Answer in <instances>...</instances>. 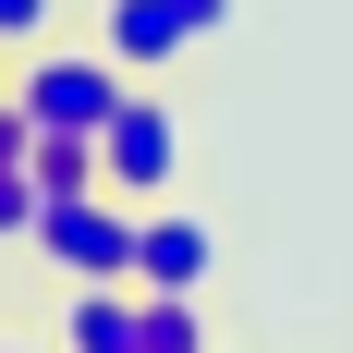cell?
<instances>
[{
    "label": "cell",
    "instance_id": "1",
    "mask_svg": "<svg viewBox=\"0 0 353 353\" xmlns=\"http://www.w3.org/2000/svg\"><path fill=\"white\" fill-rule=\"evenodd\" d=\"M12 98H25L37 134H98L134 85H122V61H110V49H25V61H12Z\"/></svg>",
    "mask_w": 353,
    "mask_h": 353
},
{
    "label": "cell",
    "instance_id": "2",
    "mask_svg": "<svg viewBox=\"0 0 353 353\" xmlns=\"http://www.w3.org/2000/svg\"><path fill=\"white\" fill-rule=\"evenodd\" d=\"M37 244H49V268H73V281H134V219H122L110 183L49 195V208H37Z\"/></svg>",
    "mask_w": 353,
    "mask_h": 353
},
{
    "label": "cell",
    "instance_id": "3",
    "mask_svg": "<svg viewBox=\"0 0 353 353\" xmlns=\"http://www.w3.org/2000/svg\"><path fill=\"white\" fill-rule=\"evenodd\" d=\"M171 171H183V122L159 98H122L98 122V183L110 195H171Z\"/></svg>",
    "mask_w": 353,
    "mask_h": 353
},
{
    "label": "cell",
    "instance_id": "4",
    "mask_svg": "<svg viewBox=\"0 0 353 353\" xmlns=\"http://www.w3.org/2000/svg\"><path fill=\"white\" fill-rule=\"evenodd\" d=\"M219 268V232L195 208H159V219H134V292H195Z\"/></svg>",
    "mask_w": 353,
    "mask_h": 353
},
{
    "label": "cell",
    "instance_id": "5",
    "mask_svg": "<svg viewBox=\"0 0 353 353\" xmlns=\"http://www.w3.org/2000/svg\"><path fill=\"white\" fill-rule=\"evenodd\" d=\"M98 49H110L122 73H159V61H183V12H171V0H110Z\"/></svg>",
    "mask_w": 353,
    "mask_h": 353
},
{
    "label": "cell",
    "instance_id": "6",
    "mask_svg": "<svg viewBox=\"0 0 353 353\" xmlns=\"http://www.w3.org/2000/svg\"><path fill=\"white\" fill-rule=\"evenodd\" d=\"M61 341H73V353H134V281H73Z\"/></svg>",
    "mask_w": 353,
    "mask_h": 353
},
{
    "label": "cell",
    "instance_id": "7",
    "mask_svg": "<svg viewBox=\"0 0 353 353\" xmlns=\"http://www.w3.org/2000/svg\"><path fill=\"white\" fill-rule=\"evenodd\" d=\"M25 183H37V208H49V195H85V183H98V134H37Z\"/></svg>",
    "mask_w": 353,
    "mask_h": 353
},
{
    "label": "cell",
    "instance_id": "8",
    "mask_svg": "<svg viewBox=\"0 0 353 353\" xmlns=\"http://www.w3.org/2000/svg\"><path fill=\"white\" fill-rule=\"evenodd\" d=\"M208 317H195V292H134V353H195Z\"/></svg>",
    "mask_w": 353,
    "mask_h": 353
},
{
    "label": "cell",
    "instance_id": "9",
    "mask_svg": "<svg viewBox=\"0 0 353 353\" xmlns=\"http://www.w3.org/2000/svg\"><path fill=\"white\" fill-rule=\"evenodd\" d=\"M49 12H61V0H0V49H37V37H49Z\"/></svg>",
    "mask_w": 353,
    "mask_h": 353
},
{
    "label": "cell",
    "instance_id": "10",
    "mask_svg": "<svg viewBox=\"0 0 353 353\" xmlns=\"http://www.w3.org/2000/svg\"><path fill=\"white\" fill-rule=\"evenodd\" d=\"M0 232H37V183H25V159H0Z\"/></svg>",
    "mask_w": 353,
    "mask_h": 353
},
{
    "label": "cell",
    "instance_id": "11",
    "mask_svg": "<svg viewBox=\"0 0 353 353\" xmlns=\"http://www.w3.org/2000/svg\"><path fill=\"white\" fill-rule=\"evenodd\" d=\"M171 12H183V37H219V25H232V0H171Z\"/></svg>",
    "mask_w": 353,
    "mask_h": 353
}]
</instances>
